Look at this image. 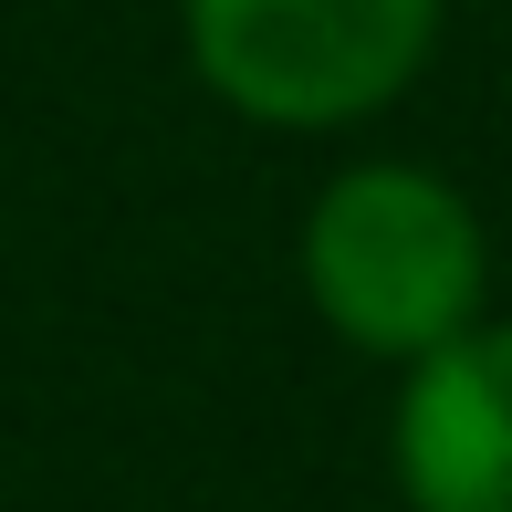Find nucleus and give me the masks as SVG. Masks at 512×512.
<instances>
[{
    "label": "nucleus",
    "mask_w": 512,
    "mask_h": 512,
    "mask_svg": "<svg viewBox=\"0 0 512 512\" xmlns=\"http://www.w3.org/2000/svg\"><path fill=\"white\" fill-rule=\"evenodd\" d=\"M178 42L230 115L335 136L418 84L439 53V0H178Z\"/></svg>",
    "instance_id": "2"
},
{
    "label": "nucleus",
    "mask_w": 512,
    "mask_h": 512,
    "mask_svg": "<svg viewBox=\"0 0 512 512\" xmlns=\"http://www.w3.org/2000/svg\"><path fill=\"white\" fill-rule=\"evenodd\" d=\"M492 293V241L481 209L418 157H366L335 168L304 209V304L324 335L377 366H418L450 335L481 324Z\"/></svg>",
    "instance_id": "1"
},
{
    "label": "nucleus",
    "mask_w": 512,
    "mask_h": 512,
    "mask_svg": "<svg viewBox=\"0 0 512 512\" xmlns=\"http://www.w3.org/2000/svg\"><path fill=\"white\" fill-rule=\"evenodd\" d=\"M387 471L408 512H512V324L481 314L439 356L398 366Z\"/></svg>",
    "instance_id": "3"
}]
</instances>
